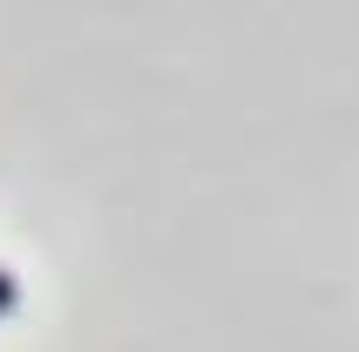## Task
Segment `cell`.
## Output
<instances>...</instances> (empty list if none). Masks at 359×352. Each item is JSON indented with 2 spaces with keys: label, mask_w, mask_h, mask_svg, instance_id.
<instances>
[{
  "label": "cell",
  "mask_w": 359,
  "mask_h": 352,
  "mask_svg": "<svg viewBox=\"0 0 359 352\" xmlns=\"http://www.w3.org/2000/svg\"><path fill=\"white\" fill-rule=\"evenodd\" d=\"M14 305H20V278H14V271H0V318L14 312Z\"/></svg>",
  "instance_id": "obj_1"
}]
</instances>
